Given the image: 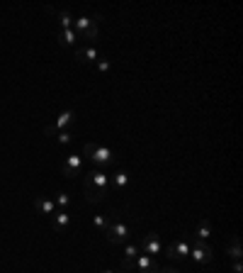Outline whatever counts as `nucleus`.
Instances as JSON below:
<instances>
[{"label":"nucleus","mask_w":243,"mask_h":273,"mask_svg":"<svg viewBox=\"0 0 243 273\" xmlns=\"http://www.w3.org/2000/svg\"><path fill=\"white\" fill-rule=\"evenodd\" d=\"M54 139H56L59 144H71V141H73V135H71L68 130H63V132H59V135L54 136Z\"/></svg>","instance_id":"21"},{"label":"nucleus","mask_w":243,"mask_h":273,"mask_svg":"<svg viewBox=\"0 0 243 273\" xmlns=\"http://www.w3.org/2000/svg\"><path fill=\"white\" fill-rule=\"evenodd\" d=\"M68 203H71V198H68L66 193H56V198H54V205H59L61 210H63V207H66Z\"/></svg>","instance_id":"22"},{"label":"nucleus","mask_w":243,"mask_h":273,"mask_svg":"<svg viewBox=\"0 0 243 273\" xmlns=\"http://www.w3.org/2000/svg\"><path fill=\"white\" fill-rule=\"evenodd\" d=\"M105 234H107V242L115 246V244H126L129 242V237H131V227L126 224V222H110L107 224V229H105Z\"/></svg>","instance_id":"5"},{"label":"nucleus","mask_w":243,"mask_h":273,"mask_svg":"<svg viewBox=\"0 0 243 273\" xmlns=\"http://www.w3.org/2000/svg\"><path fill=\"white\" fill-rule=\"evenodd\" d=\"M110 186H115L117 191H124V188L129 186V173H126V171H117V173L110 178Z\"/></svg>","instance_id":"16"},{"label":"nucleus","mask_w":243,"mask_h":273,"mask_svg":"<svg viewBox=\"0 0 243 273\" xmlns=\"http://www.w3.org/2000/svg\"><path fill=\"white\" fill-rule=\"evenodd\" d=\"M158 273H180L178 269H173V266H166V269H161Z\"/></svg>","instance_id":"25"},{"label":"nucleus","mask_w":243,"mask_h":273,"mask_svg":"<svg viewBox=\"0 0 243 273\" xmlns=\"http://www.w3.org/2000/svg\"><path fill=\"white\" fill-rule=\"evenodd\" d=\"M93 224H95L100 232H105V229H107V224H110V219H107L105 215H93Z\"/></svg>","instance_id":"19"},{"label":"nucleus","mask_w":243,"mask_h":273,"mask_svg":"<svg viewBox=\"0 0 243 273\" xmlns=\"http://www.w3.org/2000/svg\"><path fill=\"white\" fill-rule=\"evenodd\" d=\"M161 239H158V234L156 232H148V234H144L141 237V242H139V251H144V254H151V256H156V254H161Z\"/></svg>","instance_id":"8"},{"label":"nucleus","mask_w":243,"mask_h":273,"mask_svg":"<svg viewBox=\"0 0 243 273\" xmlns=\"http://www.w3.org/2000/svg\"><path fill=\"white\" fill-rule=\"evenodd\" d=\"M34 205H37V210H39L42 215H54V212H56V205H54V200H49V198H37Z\"/></svg>","instance_id":"17"},{"label":"nucleus","mask_w":243,"mask_h":273,"mask_svg":"<svg viewBox=\"0 0 243 273\" xmlns=\"http://www.w3.org/2000/svg\"><path fill=\"white\" fill-rule=\"evenodd\" d=\"M51 224H54V229L63 232V229L71 224V215H68L66 210H56V212H54V217H51Z\"/></svg>","instance_id":"14"},{"label":"nucleus","mask_w":243,"mask_h":273,"mask_svg":"<svg viewBox=\"0 0 243 273\" xmlns=\"http://www.w3.org/2000/svg\"><path fill=\"white\" fill-rule=\"evenodd\" d=\"M75 59L83 61V64H97L100 61V52L95 47H80V49H75Z\"/></svg>","instance_id":"11"},{"label":"nucleus","mask_w":243,"mask_h":273,"mask_svg":"<svg viewBox=\"0 0 243 273\" xmlns=\"http://www.w3.org/2000/svg\"><path fill=\"white\" fill-rule=\"evenodd\" d=\"M231 273H243V264H241V261H234V266H231Z\"/></svg>","instance_id":"24"},{"label":"nucleus","mask_w":243,"mask_h":273,"mask_svg":"<svg viewBox=\"0 0 243 273\" xmlns=\"http://www.w3.org/2000/svg\"><path fill=\"white\" fill-rule=\"evenodd\" d=\"M226 256H229V259H234V261H241V256H243L241 237H234V239L226 244Z\"/></svg>","instance_id":"13"},{"label":"nucleus","mask_w":243,"mask_h":273,"mask_svg":"<svg viewBox=\"0 0 243 273\" xmlns=\"http://www.w3.org/2000/svg\"><path fill=\"white\" fill-rule=\"evenodd\" d=\"M73 122H75V112H73V110H66V112H61L59 120H56L54 125L44 127V135H47V136H56L59 132H63L68 125H73Z\"/></svg>","instance_id":"7"},{"label":"nucleus","mask_w":243,"mask_h":273,"mask_svg":"<svg viewBox=\"0 0 243 273\" xmlns=\"http://www.w3.org/2000/svg\"><path fill=\"white\" fill-rule=\"evenodd\" d=\"M80 171H83V156H78V154L66 156V161L61 166V173L66 178H73V176H80Z\"/></svg>","instance_id":"9"},{"label":"nucleus","mask_w":243,"mask_h":273,"mask_svg":"<svg viewBox=\"0 0 243 273\" xmlns=\"http://www.w3.org/2000/svg\"><path fill=\"white\" fill-rule=\"evenodd\" d=\"M122 273H126V271H122Z\"/></svg>","instance_id":"27"},{"label":"nucleus","mask_w":243,"mask_h":273,"mask_svg":"<svg viewBox=\"0 0 243 273\" xmlns=\"http://www.w3.org/2000/svg\"><path fill=\"white\" fill-rule=\"evenodd\" d=\"M83 156H88L95 168H105V166L117 164L115 151H112L110 146H102V144H90V141H88V144L83 146Z\"/></svg>","instance_id":"2"},{"label":"nucleus","mask_w":243,"mask_h":273,"mask_svg":"<svg viewBox=\"0 0 243 273\" xmlns=\"http://www.w3.org/2000/svg\"><path fill=\"white\" fill-rule=\"evenodd\" d=\"M73 32L78 34V39H88V42H95V39L100 37L97 20H93V17H75Z\"/></svg>","instance_id":"4"},{"label":"nucleus","mask_w":243,"mask_h":273,"mask_svg":"<svg viewBox=\"0 0 243 273\" xmlns=\"http://www.w3.org/2000/svg\"><path fill=\"white\" fill-rule=\"evenodd\" d=\"M110 66H112V61H107V59H102V61H97V71H100V73H105V71H110Z\"/></svg>","instance_id":"23"},{"label":"nucleus","mask_w":243,"mask_h":273,"mask_svg":"<svg viewBox=\"0 0 243 273\" xmlns=\"http://www.w3.org/2000/svg\"><path fill=\"white\" fill-rule=\"evenodd\" d=\"M102 273H115V271H102Z\"/></svg>","instance_id":"26"},{"label":"nucleus","mask_w":243,"mask_h":273,"mask_svg":"<svg viewBox=\"0 0 243 273\" xmlns=\"http://www.w3.org/2000/svg\"><path fill=\"white\" fill-rule=\"evenodd\" d=\"M56 39H59L63 47H73L78 42V34L73 29H56Z\"/></svg>","instance_id":"15"},{"label":"nucleus","mask_w":243,"mask_h":273,"mask_svg":"<svg viewBox=\"0 0 243 273\" xmlns=\"http://www.w3.org/2000/svg\"><path fill=\"white\" fill-rule=\"evenodd\" d=\"M170 261H180V259H185V256H190V242H185V239H180V242H173V244H168V254H166Z\"/></svg>","instance_id":"10"},{"label":"nucleus","mask_w":243,"mask_h":273,"mask_svg":"<svg viewBox=\"0 0 243 273\" xmlns=\"http://www.w3.org/2000/svg\"><path fill=\"white\" fill-rule=\"evenodd\" d=\"M107 188H110V176L102 168H90L88 176L83 178V193L88 203L100 205L107 195Z\"/></svg>","instance_id":"1"},{"label":"nucleus","mask_w":243,"mask_h":273,"mask_svg":"<svg viewBox=\"0 0 243 273\" xmlns=\"http://www.w3.org/2000/svg\"><path fill=\"white\" fill-rule=\"evenodd\" d=\"M190 259H192V261H197V264H212L214 251H212V246H209L207 242L194 239V244L190 246Z\"/></svg>","instance_id":"6"},{"label":"nucleus","mask_w":243,"mask_h":273,"mask_svg":"<svg viewBox=\"0 0 243 273\" xmlns=\"http://www.w3.org/2000/svg\"><path fill=\"white\" fill-rule=\"evenodd\" d=\"M139 254H141V251H139L136 244H126V246H124V259H136Z\"/></svg>","instance_id":"20"},{"label":"nucleus","mask_w":243,"mask_h":273,"mask_svg":"<svg viewBox=\"0 0 243 273\" xmlns=\"http://www.w3.org/2000/svg\"><path fill=\"white\" fill-rule=\"evenodd\" d=\"M122 271L126 273H158L161 271V266L156 264V259L153 256H148V254H139L136 259H124L122 261Z\"/></svg>","instance_id":"3"},{"label":"nucleus","mask_w":243,"mask_h":273,"mask_svg":"<svg viewBox=\"0 0 243 273\" xmlns=\"http://www.w3.org/2000/svg\"><path fill=\"white\" fill-rule=\"evenodd\" d=\"M194 237H197L199 242H207V239L212 237V224H209V222H202V224L197 227V232H194Z\"/></svg>","instance_id":"18"},{"label":"nucleus","mask_w":243,"mask_h":273,"mask_svg":"<svg viewBox=\"0 0 243 273\" xmlns=\"http://www.w3.org/2000/svg\"><path fill=\"white\" fill-rule=\"evenodd\" d=\"M54 12V17H56V29H73V22H75V17L71 15V12H66V10H51Z\"/></svg>","instance_id":"12"}]
</instances>
